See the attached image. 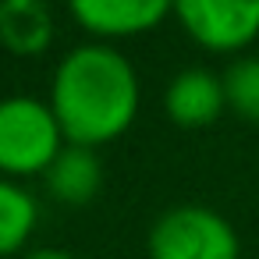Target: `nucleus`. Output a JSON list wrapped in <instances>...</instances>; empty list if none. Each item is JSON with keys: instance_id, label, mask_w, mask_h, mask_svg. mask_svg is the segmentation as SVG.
Segmentation results:
<instances>
[{"instance_id": "423d86ee", "label": "nucleus", "mask_w": 259, "mask_h": 259, "mask_svg": "<svg viewBox=\"0 0 259 259\" xmlns=\"http://www.w3.org/2000/svg\"><path fill=\"white\" fill-rule=\"evenodd\" d=\"M163 110L178 128H206L227 110L224 75L209 68H181L163 89Z\"/></svg>"}, {"instance_id": "1a4fd4ad", "label": "nucleus", "mask_w": 259, "mask_h": 259, "mask_svg": "<svg viewBox=\"0 0 259 259\" xmlns=\"http://www.w3.org/2000/svg\"><path fill=\"white\" fill-rule=\"evenodd\" d=\"M39 224L36 195L11 178H0V259H8L29 245Z\"/></svg>"}, {"instance_id": "0eeeda50", "label": "nucleus", "mask_w": 259, "mask_h": 259, "mask_svg": "<svg viewBox=\"0 0 259 259\" xmlns=\"http://www.w3.org/2000/svg\"><path fill=\"white\" fill-rule=\"evenodd\" d=\"M47 195L61 206H89L103 188V163L96 149L85 146H64L50 170L43 174Z\"/></svg>"}, {"instance_id": "9b49d317", "label": "nucleus", "mask_w": 259, "mask_h": 259, "mask_svg": "<svg viewBox=\"0 0 259 259\" xmlns=\"http://www.w3.org/2000/svg\"><path fill=\"white\" fill-rule=\"evenodd\" d=\"M22 259H75V255L64 252V248H32V252H25Z\"/></svg>"}, {"instance_id": "20e7f679", "label": "nucleus", "mask_w": 259, "mask_h": 259, "mask_svg": "<svg viewBox=\"0 0 259 259\" xmlns=\"http://www.w3.org/2000/svg\"><path fill=\"white\" fill-rule=\"evenodd\" d=\"M174 18L213 54H238L259 39V0H174Z\"/></svg>"}, {"instance_id": "f257e3e1", "label": "nucleus", "mask_w": 259, "mask_h": 259, "mask_svg": "<svg viewBox=\"0 0 259 259\" xmlns=\"http://www.w3.org/2000/svg\"><path fill=\"white\" fill-rule=\"evenodd\" d=\"M47 103L68 146L100 149L135 124L142 103L139 71L110 43L71 47L54 68Z\"/></svg>"}, {"instance_id": "39448f33", "label": "nucleus", "mask_w": 259, "mask_h": 259, "mask_svg": "<svg viewBox=\"0 0 259 259\" xmlns=\"http://www.w3.org/2000/svg\"><path fill=\"white\" fill-rule=\"evenodd\" d=\"M68 15L96 43L146 36L174 15V0H68Z\"/></svg>"}, {"instance_id": "7ed1b4c3", "label": "nucleus", "mask_w": 259, "mask_h": 259, "mask_svg": "<svg viewBox=\"0 0 259 259\" xmlns=\"http://www.w3.org/2000/svg\"><path fill=\"white\" fill-rule=\"evenodd\" d=\"M149 259H238L241 245L227 217L209 206L163 209L146 238Z\"/></svg>"}, {"instance_id": "6e6552de", "label": "nucleus", "mask_w": 259, "mask_h": 259, "mask_svg": "<svg viewBox=\"0 0 259 259\" xmlns=\"http://www.w3.org/2000/svg\"><path fill=\"white\" fill-rule=\"evenodd\" d=\"M54 43V11L47 0H0V47L15 57H39Z\"/></svg>"}, {"instance_id": "9d476101", "label": "nucleus", "mask_w": 259, "mask_h": 259, "mask_svg": "<svg viewBox=\"0 0 259 259\" xmlns=\"http://www.w3.org/2000/svg\"><path fill=\"white\" fill-rule=\"evenodd\" d=\"M224 93L227 110L248 124H259V57H238L224 71Z\"/></svg>"}, {"instance_id": "f03ea898", "label": "nucleus", "mask_w": 259, "mask_h": 259, "mask_svg": "<svg viewBox=\"0 0 259 259\" xmlns=\"http://www.w3.org/2000/svg\"><path fill=\"white\" fill-rule=\"evenodd\" d=\"M64 132L39 96H4L0 100V178H36L47 174L64 149Z\"/></svg>"}]
</instances>
